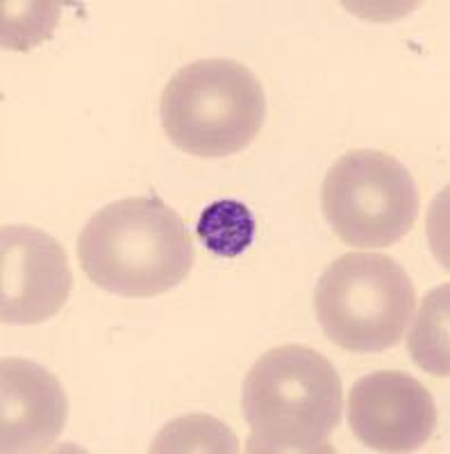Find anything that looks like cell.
<instances>
[{
  "instance_id": "cell-1",
  "label": "cell",
  "mask_w": 450,
  "mask_h": 454,
  "mask_svg": "<svg viewBox=\"0 0 450 454\" xmlns=\"http://www.w3.org/2000/svg\"><path fill=\"white\" fill-rule=\"evenodd\" d=\"M80 269L121 298H155L185 282L193 243L176 209L157 196L109 202L78 239Z\"/></svg>"
},
{
  "instance_id": "cell-2",
  "label": "cell",
  "mask_w": 450,
  "mask_h": 454,
  "mask_svg": "<svg viewBox=\"0 0 450 454\" xmlns=\"http://www.w3.org/2000/svg\"><path fill=\"white\" fill-rule=\"evenodd\" d=\"M241 409L250 425L246 452H332L330 436L342 423V377L312 348H273L246 375Z\"/></svg>"
},
{
  "instance_id": "cell-3",
  "label": "cell",
  "mask_w": 450,
  "mask_h": 454,
  "mask_svg": "<svg viewBox=\"0 0 450 454\" xmlns=\"http://www.w3.org/2000/svg\"><path fill=\"white\" fill-rule=\"evenodd\" d=\"M162 125L178 150L221 160L249 148L266 116L262 82L234 59H196L166 82Z\"/></svg>"
},
{
  "instance_id": "cell-4",
  "label": "cell",
  "mask_w": 450,
  "mask_h": 454,
  "mask_svg": "<svg viewBox=\"0 0 450 454\" xmlns=\"http://www.w3.org/2000/svg\"><path fill=\"white\" fill-rule=\"evenodd\" d=\"M414 307L407 270L380 253L342 254L316 284V318L328 339L348 352L399 346Z\"/></svg>"
},
{
  "instance_id": "cell-5",
  "label": "cell",
  "mask_w": 450,
  "mask_h": 454,
  "mask_svg": "<svg viewBox=\"0 0 450 454\" xmlns=\"http://www.w3.org/2000/svg\"><path fill=\"white\" fill-rule=\"evenodd\" d=\"M321 207L335 234L358 248L399 243L419 218V189L407 168L383 150H351L321 186Z\"/></svg>"
},
{
  "instance_id": "cell-6",
  "label": "cell",
  "mask_w": 450,
  "mask_h": 454,
  "mask_svg": "<svg viewBox=\"0 0 450 454\" xmlns=\"http://www.w3.org/2000/svg\"><path fill=\"white\" fill-rule=\"evenodd\" d=\"M0 320L36 325L67 305L73 275L64 248L30 225H3L0 232Z\"/></svg>"
},
{
  "instance_id": "cell-7",
  "label": "cell",
  "mask_w": 450,
  "mask_h": 454,
  "mask_svg": "<svg viewBox=\"0 0 450 454\" xmlns=\"http://www.w3.org/2000/svg\"><path fill=\"white\" fill-rule=\"evenodd\" d=\"M348 423L368 450L414 452L435 434L437 407L416 377L378 371L352 384Z\"/></svg>"
},
{
  "instance_id": "cell-8",
  "label": "cell",
  "mask_w": 450,
  "mask_h": 454,
  "mask_svg": "<svg viewBox=\"0 0 450 454\" xmlns=\"http://www.w3.org/2000/svg\"><path fill=\"white\" fill-rule=\"evenodd\" d=\"M68 400L59 380L30 359L0 364V445L5 454L42 452L67 427Z\"/></svg>"
},
{
  "instance_id": "cell-9",
  "label": "cell",
  "mask_w": 450,
  "mask_h": 454,
  "mask_svg": "<svg viewBox=\"0 0 450 454\" xmlns=\"http://www.w3.org/2000/svg\"><path fill=\"white\" fill-rule=\"evenodd\" d=\"M196 232L209 253L234 259L253 246L255 216L243 202L223 198L202 209Z\"/></svg>"
},
{
  "instance_id": "cell-10",
  "label": "cell",
  "mask_w": 450,
  "mask_h": 454,
  "mask_svg": "<svg viewBox=\"0 0 450 454\" xmlns=\"http://www.w3.org/2000/svg\"><path fill=\"white\" fill-rule=\"evenodd\" d=\"M448 291L450 286L444 284L423 300L409 332L414 362L437 377H448Z\"/></svg>"
},
{
  "instance_id": "cell-11",
  "label": "cell",
  "mask_w": 450,
  "mask_h": 454,
  "mask_svg": "<svg viewBox=\"0 0 450 454\" xmlns=\"http://www.w3.org/2000/svg\"><path fill=\"white\" fill-rule=\"evenodd\" d=\"M150 452H239L228 425L208 416H182L166 425Z\"/></svg>"
},
{
  "instance_id": "cell-12",
  "label": "cell",
  "mask_w": 450,
  "mask_h": 454,
  "mask_svg": "<svg viewBox=\"0 0 450 454\" xmlns=\"http://www.w3.org/2000/svg\"><path fill=\"white\" fill-rule=\"evenodd\" d=\"M28 26L21 27L19 16L3 5V46L14 51H28L35 43L51 39L52 27L58 26V3H28Z\"/></svg>"
}]
</instances>
